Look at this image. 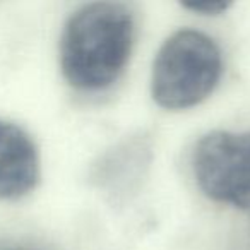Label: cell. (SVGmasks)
Wrapping results in <instances>:
<instances>
[{
    "label": "cell",
    "mask_w": 250,
    "mask_h": 250,
    "mask_svg": "<svg viewBox=\"0 0 250 250\" xmlns=\"http://www.w3.org/2000/svg\"><path fill=\"white\" fill-rule=\"evenodd\" d=\"M136 21L117 2H91L74 11L60 35V70L79 91H101L117 83L132 53Z\"/></svg>",
    "instance_id": "obj_1"
},
{
    "label": "cell",
    "mask_w": 250,
    "mask_h": 250,
    "mask_svg": "<svg viewBox=\"0 0 250 250\" xmlns=\"http://www.w3.org/2000/svg\"><path fill=\"white\" fill-rule=\"evenodd\" d=\"M223 76L216 42L197 29H178L160 46L151 70V96L165 110H187L209 98Z\"/></svg>",
    "instance_id": "obj_2"
},
{
    "label": "cell",
    "mask_w": 250,
    "mask_h": 250,
    "mask_svg": "<svg viewBox=\"0 0 250 250\" xmlns=\"http://www.w3.org/2000/svg\"><path fill=\"white\" fill-rule=\"evenodd\" d=\"M192 171L211 201L250 209V130L202 136L192 153Z\"/></svg>",
    "instance_id": "obj_3"
},
{
    "label": "cell",
    "mask_w": 250,
    "mask_h": 250,
    "mask_svg": "<svg viewBox=\"0 0 250 250\" xmlns=\"http://www.w3.org/2000/svg\"><path fill=\"white\" fill-rule=\"evenodd\" d=\"M40 154L35 141L18 124L0 118V201H18L40 182Z\"/></svg>",
    "instance_id": "obj_4"
},
{
    "label": "cell",
    "mask_w": 250,
    "mask_h": 250,
    "mask_svg": "<svg viewBox=\"0 0 250 250\" xmlns=\"http://www.w3.org/2000/svg\"><path fill=\"white\" fill-rule=\"evenodd\" d=\"M147 149L143 139H130L117 146L113 151L94 167V180L98 187L104 188L111 197L132 192V187L139 184L143 171L147 167Z\"/></svg>",
    "instance_id": "obj_5"
},
{
    "label": "cell",
    "mask_w": 250,
    "mask_h": 250,
    "mask_svg": "<svg viewBox=\"0 0 250 250\" xmlns=\"http://www.w3.org/2000/svg\"><path fill=\"white\" fill-rule=\"evenodd\" d=\"M184 9L192 11L199 16H219L223 12H226L229 9V4L226 2H187V4H182Z\"/></svg>",
    "instance_id": "obj_6"
},
{
    "label": "cell",
    "mask_w": 250,
    "mask_h": 250,
    "mask_svg": "<svg viewBox=\"0 0 250 250\" xmlns=\"http://www.w3.org/2000/svg\"><path fill=\"white\" fill-rule=\"evenodd\" d=\"M7 250H36V249H7Z\"/></svg>",
    "instance_id": "obj_7"
}]
</instances>
